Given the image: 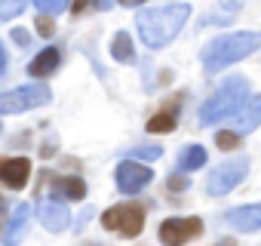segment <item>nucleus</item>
Wrapping results in <instances>:
<instances>
[{
	"instance_id": "1",
	"label": "nucleus",
	"mask_w": 261,
	"mask_h": 246,
	"mask_svg": "<svg viewBox=\"0 0 261 246\" xmlns=\"http://www.w3.org/2000/svg\"><path fill=\"white\" fill-rule=\"evenodd\" d=\"M188 16H191L188 4H169V7L142 10L139 19H136V25H139L142 40L151 50H160V46H166V43L175 40V34L181 31V25L188 22Z\"/></svg>"
},
{
	"instance_id": "2",
	"label": "nucleus",
	"mask_w": 261,
	"mask_h": 246,
	"mask_svg": "<svg viewBox=\"0 0 261 246\" xmlns=\"http://www.w3.org/2000/svg\"><path fill=\"white\" fill-rule=\"evenodd\" d=\"M258 46H261V34H258V31L221 34V37H215L212 43H206V46H203V68H206L209 74L224 71L227 65L249 59Z\"/></svg>"
},
{
	"instance_id": "3",
	"label": "nucleus",
	"mask_w": 261,
	"mask_h": 246,
	"mask_svg": "<svg viewBox=\"0 0 261 246\" xmlns=\"http://www.w3.org/2000/svg\"><path fill=\"white\" fill-rule=\"evenodd\" d=\"M249 102V80L246 77H227L203 105H200V123L212 127V123L233 117L243 105Z\"/></svg>"
},
{
	"instance_id": "4",
	"label": "nucleus",
	"mask_w": 261,
	"mask_h": 246,
	"mask_svg": "<svg viewBox=\"0 0 261 246\" xmlns=\"http://www.w3.org/2000/svg\"><path fill=\"white\" fill-rule=\"evenodd\" d=\"M101 225L108 231H117L123 237H136L142 234L145 228V209L139 203H120V206H111L105 215H101Z\"/></svg>"
},
{
	"instance_id": "5",
	"label": "nucleus",
	"mask_w": 261,
	"mask_h": 246,
	"mask_svg": "<svg viewBox=\"0 0 261 246\" xmlns=\"http://www.w3.org/2000/svg\"><path fill=\"white\" fill-rule=\"evenodd\" d=\"M49 102V89L43 83H31V86H19L13 92L0 95V114H22L31 108H40Z\"/></svg>"
},
{
	"instance_id": "6",
	"label": "nucleus",
	"mask_w": 261,
	"mask_h": 246,
	"mask_svg": "<svg viewBox=\"0 0 261 246\" xmlns=\"http://www.w3.org/2000/svg\"><path fill=\"white\" fill-rule=\"evenodd\" d=\"M246 173H249V157H233V160H224V163H221V166L209 176V185H206L209 197H221V194L233 191V188L246 179Z\"/></svg>"
},
{
	"instance_id": "7",
	"label": "nucleus",
	"mask_w": 261,
	"mask_h": 246,
	"mask_svg": "<svg viewBox=\"0 0 261 246\" xmlns=\"http://www.w3.org/2000/svg\"><path fill=\"white\" fill-rule=\"evenodd\" d=\"M114 176H117V188H120L123 194H139V191L148 188L151 179H154V173H151L145 163H136V160H123Z\"/></svg>"
},
{
	"instance_id": "8",
	"label": "nucleus",
	"mask_w": 261,
	"mask_h": 246,
	"mask_svg": "<svg viewBox=\"0 0 261 246\" xmlns=\"http://www.w3.org/2000/svg\"><path fill=\"white\" fill-rule=\"evenodd\" d=\"M200 231H203V222L200 218H166L160 225V240L166 246H181L191 237H197Z\"/></svg>"
},
{
	"instance_id": "9",
	"label": "nucleus",
	"mask_w": 261,
	"mask_h": 246,
	"mask_svg": "<svg viewBox=\"0 0 261 246\" xmlns=\"http://www.w3.org/2000/svg\"><path fill=\"white\" fill-rule=\"evenodd\" d=\"M28 176H31V160H25V157H7V160H0V182H4L7 188H13V191L25 188Z\"/></svg>"
},
{
	"instance_id": "10",
	"label": "nucleus",
	"mask_w": 261,
	"mask_h": 246,
	"mask_svg": "<svg viewBox=\"0 0 261 246\" xmlns=\"http://www.w3.org/2000/svg\"><path fill=\"white\" fill-rule=\"evenodd\" d=\"M224 222H227L233 231H240V234H252V231L261 228V203L237 206V209H230V212L224 215Z\"/></svg>"
},
{
	"instance_id": "11",
	"label": "nucleus",
	"mask_w": 261,
	"mask_h": 246,
	"mask_svg": "<svg viewBox=\"0 0 261 246\" xmlns=\"http://www.w3.org/2000/svg\"><path fill=\"white\" fill-rule=\"evenodd\" d=\"M40 222H43L46 231L56 234V231H65V228H68L71 215H68L65 203H59V200H43V203H40Z\"/></svg>"
},
{
	"instance_id": "12",
	"label": "nucleus",
	"mask_w": 261,
	"mask_h": 246,
	"mask_svg": "<svg viewBox=\"0 0 261 246\" xmlns=\"http://www.w3.org/2000/svg\"><path fill=\"white\" fill-rule=\"evenodd\" d=\"M258 123H261V95L249 99L246 108L237 114V120H233V133H237V136H246V133H252V130L258 127Z\"/></svg>"
},
{
	"instance_id": "13",
	"label": "nucleus",
	"mask_w": 261,
	"mask_h": 246,
	"mask_svg": "<svg viewBox=\"0 0 261 246\" xmlns=\"http://www.w3.org/2000/svg\"><path fill=\"white\" fill-rule=\"evenodd\" d=\"M28 215H31V206H28V203H19L16 212H13V218H10V225H7V234H4V243H7V246H16V243L22 240L25 225H28Z\"/></svg>"
},
{
	"instance_id": "14",
	"label": "nucleus",
	"mask_w": 261,
	"mask_h": 246,
	"mask_svg": "<svg viewBox=\"0 0 261 246\" xmlns=\"http://www.w3.org/2000/svg\"><path fill=\"white\" fill-rule=\"evenodd\" d=\"M59 62H62L59 50H56V46H49V50H43V53L28 65V74H34V77H46V74H53V71L59 68Z\"/></svg>"
},
{
	"instance_id": "15",
	"label": "nucleus",
	"mask_w": 261,
	"mask_h": 246,
	"mask_svg": "<svg viewBox=\"0 0 261 246\" xmlns=\"http://www.w3.org/2000/svg\"><path fill=\"white\" fill-rule=\"evenodd\" d=\"M53 191H56V194H65L68 200H83V197H86V185H83V179H77V176L56 179V182H53Z\"/></svg>"
},
{
	"instance_id": "16",
	"label": "nucleus",
	"mask_w": 261,
	"mask_h": 246,
	"mask_svg": "<svg viewBox=\"0 0 261 246\" xmlns=\"http://www.w3.org/2000/svg\"><path fill=\"white\" fill-rule=\"evenodd\" d=\"M111 56H114L117 62H133V59H136V53H133V40H129L126 31H117V34H114Z\"/></svg>"
},
{
	"instance_id": "17",
	"label": "nucleus",
	"mask_w": 261,
	"mask_h": 246,
	"mask_svg": "<svg viewBox=\"0 0 261 246\" xmlns=\"http://www.w3.org/2000/svg\"><path fill=\"white\" fill-rule=\"evenodd\" d=\"M203 163H206V151H203L200 145L185 148V154H181V160H178V166H181V169H200Z\"/></svg>"
},
{
	"instance_id": "18",
	"label": "nucleus",
	"mask_w": 261,
	"mask_h": 246,
	"mask_svg": "<svg viewBox=\"0 0 261 246\" xmlns=\"http://www.w3.org/2000/svg\"><path fill=\"white\" fill-rule=\"evenodd\" d=\"M175 130V114H157L148 120V133H172Z\"/></svg>"
},
{
	"instance_id": "19",
	"label": "nucleus",
	"mask_w": 261,
	"mask_h": 246,
	"mask_svg": "<svg viewBox=\"0 0 261 246\" xmlns=\"http://www.w3.org/2000/svg\"><path fill=\"white\" fill-rule=\"evenodd\" d=\"M25 13V0H0V22L16 19Z\"/></svg>"
},
{
	"instance_id": "20",
	"label": "nucleus",
	"mask_w": 261,
	"mask_h": 246,
	"mask_svg": "<svg viewBox=\"0 0 261 246\" xmlns=\"http://www.w3.org/2000/svg\"><path fill=\"white\" fill-rule=\"evenodd\" d=\"M34 7L46 16H56V13H65L68 10V0H34Z\"/></svg>"
},
{
	"instance_id": "21",
	"label": "nucleus",
	"mask_w": 261,
	"mask_h": 246,
	"mask_svg": "<svg viewBox=\"0 0 261 246\" xmlns=\"http://www.w3.org/2000/svg\"><path fill=\"white\" fill-rule=\"evenodd\" d=\"M163 154V148L157 145H142V148H133V157H145V160H157Z\"/></svg>"
},
{
	"instance_id": "22",
	"label": "nucleus",
	"mask_w": 261,
	"mask_h": 246,
	"mask_svg": "<svg viewBox=\"0 0 261 246\" xmlns=\"http://www.w3.org/2000/svg\"><path fill=\"white\" fill-rule=\"evenodd\" d=\"M237 139H240L237 133H218V136H215V142H218L221 148H233V145H237Z\"/></svg>"
},
{
	"instance_id": "23",
	"label": "nucleus",
	"mask_w": 261,
	"mask_h": 246,
	"mask_svg": "<svg viewBox=\"0 0 261 246\" xmlns=\"http://www.w3.org/2000/svg\"><path fill=\"white\" fill-rule=\"evenodd\" d=\"M37 31H40L43 37H53V31H56V28H53V22L43 16V19H37Z\"/></svg>"
},
{
	"instance_id": "24",
	"label": "nucleus",
	"mask_w": 261,
	"mask_h": 246,
	"mask_svg": "<svg viewBox=\"0 0 261 246\" xmlns=\"http://www.w3.org/2000/svg\"><path fill=\"white\" fill-rule=\"evenodd\" d=\"M169 188H172V191H181V188H188V179H181V176L175 179V176H172V179H169Z\"/></svg>"
},
{
	"instance_id": "25",
	"label": "nucleus",
	"mask_w": 261,
	"mask_h": 246,
	"mask_svg": "<svg viewBox=\"0 0 261 246\" xmlns=\"http://www.w3.org/2000/svg\"><path fill=\"white\" fill-rule=\"evenodd\" d=\"M4 71H7V50L0 43V77H4Z\"/></svg>"
},
{
	"instance_id": "26",
	"label": "nucleus",
	"mask_w": 261,
	"mask_h": 246,
	"mask_svg": "<svg viewBox=\"0 0 261 246\" xmlns=\"http://www.w3.org/2000/svg\"><path fill=\"white\" fill-rule=\"evenodd\" d=\"M13 37H16L19 43H28V34H25V31H13Z\"/></svg>"
},
{
	"instance_id": "27",
	"label": "nucleus",
	"mask_w": 261,
	"mask_h": 246,
	"mask_svg": "<svg viewBox=\"0 0 261 246\" xmlns=\"http://www.w3.org/2000/svg\"><path fill=\"white\" fill-rule=\"evenodd\" d=\"M123 7H139V4H145V0H120Z\"/></svg>"
},
{
	"instance_id": "28",
	"label": "nucleus",
	"mask_w": 261,
	"mask_h": 246,
	"mask_svg": "<svg viewBox=\"0 0 261 246\" xmlns=\"http://www.w3.org/2000/svg\"><path fill=\"white\" fill-rule=\"evenodd\" d=\"M86 4H89V0H77V4H74V10H83Z\"/></svg>"
}]
</instances>
